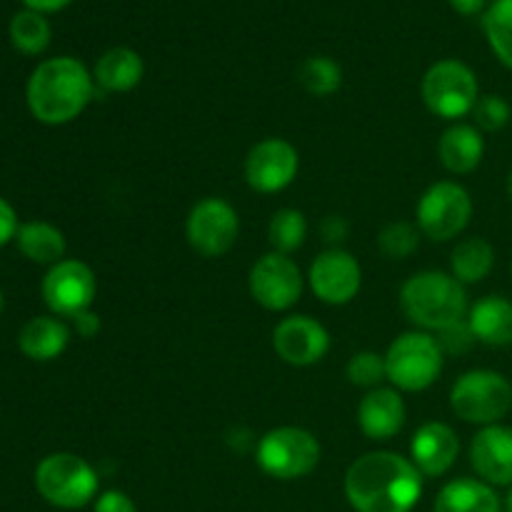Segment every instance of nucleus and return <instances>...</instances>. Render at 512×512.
I'll return each mask as SVG.
<instances>
[{"label":"nucleus","mask_w":512,"mask_h":512,"mask_svg":"<svg viewBox=\"0 0 512 512\" xmlns=\"http://www.w3.org/2000/svg\"><path fill=\"white\" fill-rule=\"evenodd\" d=\"M345 495L355 512H410L423 495V473L393 450H375L345 473Z\"/></svg>","instance_id":"obj_1"},{"label":"nucleus","mask_w":512,"mask_h":512,"mask_svg":"<svg viewBox=\"0 0 512 512\" xmlns=\"http://www.w3.org/2000/svg\"><path fill=\"white\" fill-rule=\"evenodd\" d=\"M95 80L78 58L60 55L40 63L25 88L28 108L45 125H65L93 100Z\"/></svg>","instance_id":"obj_2"},{"label":"nucleus","mask_w":512,"mask_h":512,"mask_svg":"<svg viewBox=\"0 0 512 512\" xmlns=\"http://www.w3.org/2000/svg\"><path fill=\"white\" fill-rule=\"evenodd\" d=\"M400 308L413 325L440 333L448 325L468 318V293L453 275L425 270L403 285Z\"/></svg>","instance_id":"obj_3"},{"label":"nucleus","mask_w":512,"mask_h":512,"mask_svg":"<svg viewBox=\"0 0 512 512\" xmlns=\"http://www.w3.org/2000/svg\"><path fill=\"white\" fill-rule=\"evenodd\" d=\"M35 488L45 503L63 510L85 508L98 493V473L75 453H53L35 468Z\"/></svg>","instance_id":"obj_4"},{"label":"nucleus","mask_w":512,"mask_h":512,"mask_svg":"<svg viewBox=\"0 0 512 512\" xmlns=\"http://www.w3.org/2000/svg\"><path fill=\"white\" fill-rule=\"evenodd\" d=\"M445 353L438 340L423 330H413L393 340L385 353V370L388 380L405 393L428 390L443 373Z\"/></svg>","instance_id":"obj_5"},{"label":"nucleus","mask_w":512,"mask_h":512,"mask_svg":"<svg viewBox=\"0 0 512 512\" xmlns=\"http://www.w3.org/2000/svg\"><path fill=\"white\" fill-rule=\"evenodd\" d=\"M450 408L470 425H498L512 408V385L495 370H470L455 380Z\"/></svg>","instance_id":"obj_6"},{"label":"nucleus","mask_w":512,"mask_h":512,"mask_svg":"<svg viewBox=\"0 0 512 512\" xmlns=\"http://www.w3.org/2000/svg\"><path fill=\"white\" fill-rule=\"evenodd\" d=\"M320 463V443L310 430L283 425L265 433L258 443V465L278 480H298Z\"/></svg>","instance_id":"obj_7"},{"label":"nucleus","mask_w":512,"mask_h":512,"mask_svg":"<svg viewBox=\"0 0 512 512\" xmlns=\"http://www.w3.org/2000/svg\"><path fill=\"white\" fill-rule=\"evenodd\" d=\"M423 100L438 118H465L480 100L478 78L463 60H438L423 78Z\"/></svg>","instance_id":"obj_8"},{"label":"nucleus","mask_w":512,"mask_h":512,"mask_svg":"<svg viewBox=\"0 0 512 512\" xmlns=\"http://www.w3.org/2000/svg\"><path fill=\"white\" fill-rule=\"evenodd\" d=\"M470 215H473V198L463 185L453 180L430 185L418 200V225L423 235L435 243L458 238L468 228Z\"/></svg>","instance_id":"obj_9"},{"label":"nucleus","mask_w":512,"mask_h":512,"mask_svg":"<svg viewBox=\"0 0 512 512\" xmlns=\"http://www.w3.org/2000/svg\"><path fill=\"white\" fill-rule=\"evenodd\" d=\"M240 220L233 205L223 198H203L193 205L185 223L190 248L203 258H220L235 245Z\"/></svg>","instance_id":"obj_10"},{"label":"nucleus","mask_w":512,"mask_h":512,"mask_svg":"<svg viewBox=\"0 0 512 512\" xmlns=\"http://www.w3.org/2000/svg\"><path fill=\"white\" fill-rule=\"evenodd\" d=\"M98 293V280L83 260H60L43 278V300L50 313L70 318L85 313Z\"/></svg>","instance_id":"obj_11"},{"label":"nucleus","mask_w":512,"mask_h":512,"mask_svg":"<svg viewBox=\"0 0 512 512\" xmlns=\"http://www.w3.org/2000/svg\"><path fill=\"white\" fill-rule=\"evenodd\" d=\"M250 295L265 310H288L300 300L305 288V278L298 263L283 253H268L250 270Z\"/></svg>","instance_id":"obj_12"},{"label":"nucleus","mask_w":512,"mask_h":512,"mask_svg":"<svg viewBox=\"0 0 512 512\" xmlns=\"http://www.w3.org/2000/svg\"><path fill=\"white\" fill-rule=\"evenodd\" d=\"M300 155L283 138L260 140L245 158V180L258 193H280L295 180Z\"/></svg>","instance_id":"obj_13"},{"label":"nucleus","mask_w":512,"mask_h":512,"mask_svg":"<svg viewBox=\"0 0 512 512\" xmlns=\"http://www.w3.org/2000/svg\"><path fill=\"white\" fill-rule=\"evenodd\" d=\"M310 288L325 305H348L363 285V270L348 250L330 248L310 265Z\"/></svg>","instance_id":"obj_14"},{"label":"nucleus","mask_w":512,"mask_h":512,"mask_svg":"<svg viewBox=\"0 0 512 512\" xmlns=\"http://www.w3.org/2000/svg\"><path fill=\"white\" fill-rule=\"evenodd\" d=\"M273 348L283 363L308 368L328 355L330 335L310 315H290L275 325Z\"/></svg>","instance_id":"obj_15"},{"label":"nucleus","mask_w":512,"mask_h":512,"mask_svg":"<svg viewBox=\"0 0 512 512\" xmlns=\"http://www.w3.org/2000/svg\"><path fill=\"white\" fill-rule=\"evenodd\" d=\"M470 463L480 480L498 488L512 485V428L488 425L470 443Z\"/></svg>","instance_id":"obj_16"},{"label":"nucleus","mask_w":512,"mask_h":512,"mask_svg":"<svg viewBox=\"0 0 512 512\" xmlns=\"http://www.w3.org/2000/svg\"><path fill=\"white\" fill-rule=\"evenodd\" d=\"M458 453V435L445 423H425L410 443V460L425 478H440L448 473L458 460Z\"/></svg>","instance_id":"obj_17"},{"label":"nucleus","mask_w":512,"mask_h":512,"mask_svg":"<svg viewBox=\"0 0 512 512\" xmlns=\"http://www.w3.org/2000/svg\"><path fill=\"white\" fill-rule=\"evenodd\" d=\"M403 398L393 388H375L360 400L358 405V423L360 430L370 440H390L403 430L405 425Z\"/></svg>","instance_id":"obj_18"},{"label":"nucleus","mask_w":512,"mask_h":512,"mask_svg":"<svg viewBox=\"0 0 512 512\" xmlns=\"http://www.w3.org/2000/svg\"><path fill=\"white\" fill-rule=\"evenodd\" d=\"M440 163L445 170L455 175H468L483 163L485 155V138L475 125L455 123L443 133L438 143Z\"/></svg>","instance_id":"obj_19"},{"label":"nucleus","mask_w":512,"mask_h":512,"mask_svg":"<svg viewBox=\"0 0 512 512\" xmlns=\"http://www.w3.org/2000/svg\"><path fill=\"white\" fill-rule=\"evenodd\" d=\"M143 73V58L133 48L118 45L100 55L93 70V80L103 93H130L140 85Z\"/></svg>","instance_id":"obj_20"},{"label":"nucleus","mask_w":512,"mask_h":512,"mask_svg":"<svg viewBox=\"0 0 512 512\" xmlns=\"http://www.w3.org/2000/svg\"><path fill=\"white\" fill-rule=\"evenodd\" d=\"M468 323L475 340L490 348L512 343V303L503 295H488L468 310Z\"/></svg>","instance_id":"obj_21"},{"label":"nucleus","mask_w":512,"mask_h":512,"mask_svg":"<svg viewBox=\"0 0 512 512\" xmlns=\"http://www.w3.org/2000/svg\"><path fill=\"white\" fill-rule=\"evenodd\" d=\"M70 343V330L63 320L38 315L28 320L18 335V345L25 358L35 363H48V360L60 358Z\"/></svg>","instance_id":"obj_22"},{"label":"nucleus","mask_w":512,"mask_h":512,"mask_svg":"<svg viewBox=\"0 0 512 512\" xmlns=\"http://www.w3.org/2000/svg\"><path fill=\"white\" fill-rule=\"evenodd\" d=\"M433 512H500V498L493 485L460 478L440 490Z\"/></svg>","instance_id":"obj_23"},{"label":"nucleus","mask_w":512,"mask_h":512,"mask_svg":"<svg viewBox=\"0 0 512 512\" xmlns=\"http://www.w3.org/2000/svg\"><path fill=\"white\" fill-rule=\"evenodd\" d=\"M15 243H18V250L25 258L38 265H50V268L65 260V250H68L65 235L55 225L43 223V220L20 225Z\"/></svg>","instance_id":"obj_24"},{"label":"nucleus","mask_w":512,"mask_h":512,"mask_svg":"<svg viewBox=\"0 0 512 512\" xmlns=\"http://www.w3.org/2000/svg\"><path fill=\"white\" fill-rule=\"evenodd\" d=\"M495 265V250L485 238H465L453 250V278L463 285L480 283L490 275Z\"/></svg>","instance_id":"obj_25"},{"label":"nucleus","mask_w":512,"mask_h":512,"mask_svg":"<svg viewBox=\"0 0 512 512\" xmlns=\"http://www.w3.org/2000/svg\"><path fill=\"white\" fill-rule=\"evenodd\" d=\"M483 30L495 58L512 70V0H493L483 13Z\"/></svg>","instance_id":"obj_26"},{"label":"nucleus","mask_w":512,"mask_h":512,"mask_svg":"<svg viewBox=\"0 0 512 512\" xmlns=\"http://www.w3.org/2000/svg\"><path fill=\"white\" fill-rule=\"evenodd\" d=\"M10 43L23 55H40L50 45V23L43 13L20 10L10 20Z\"/></svg>","instance_id":"obj_27"},{"label":"nucleus","mask_w":512,"mask_h":512,"mask_svg":"<svg viewBox=\"0 0 512 512\" xmlns=\"http://www.w3.org/2000/svg\"><path fill=\"white\" fill-rule=\"evenodd\" d=\"M298 83L303 85L305 93L315 95V98H328V95L338 93L343 85V70L328 55H313L300 63Z\"/></svg>","instance_id":"obj_28"},{"label":"nucleus","mask_w":512,"mask_h":512,"mask_svg":"<svg viewBox=\"0 0 512 512\" xmlns=\"http://www.w3.org/2000/svg\"><path fill=\"white\" fill-rule=\"evenodd\" d=\"M305 238H308V220H305L300 210L283 208L270 218L268 240L275 248V253H295L298 248H303Z\"/></svg>","instance_id":"obj_29"},{"label":"nucleus","mask_w":512,"mask_h":512,"mask_svg":"<svg viewBox=\"0 0 512 512\" xmlns=\"http://www.w3.org/2000/svg\"><path fill=\"white\" fill-rule=\"evenodd\" d=\"M418 228L410 223H390L380 230L378 248L385 258L390 260H405L418 250Z\"/></svg>","instance_id":"obj_30"},{"label":"nucleus","mask_w":512,"mask_h":512,"mask_svg":"<svg viewBox=\"0 0 512 512\" xmlns=\"http://www.w3.org/2000/svg\"><path fill=\"white\" fill-rule=\"evenodd\" d=\"M348 380L358 388L375 390L383 380H388V370H385V355L373 353V350H360L350 358L348 368Z\"/></svg>","instance_id":"obj_31"},{"label":"nucleus","mask_w":512,"mask_h":512,"mask_svg":"<svg viewBox=\"0 0 512 512\" xmlns=\"http://www.w3.org/2000/svg\"><path fill=\"white\" fill-rule=\"evenodd\" d=\"M475 128L485 130V133H498L510 123V103L503 95H483L473 110Z\"/></svg>","instance_id":"obj_32"},{"label":"nucleus","mask_w":512,"mask_h":512,"mask_svg":"<svg viewBox=\"0 0 512 512\" xmlns=\"http://www.w3.org/2000/svg\"><path fill=\"white\" fill-rule=\"evenodd\" d=\"M435 340H438L440 350H443L445 355H463V353H468L475 343H478V340H475L473 328H470L468 318L458 320V323H453V325H448L445 330H440L438 338Z\"/></svg>","instance_id":"obj_33"},{"label":"nucleus","mask_w":512,"mask_h":512,"mask_svg":"<svg viewBox=\"0 0 512 512\" xmlns=\"http://www.w3.org/2000/svg\"><path fill=\"white\" fill-rule=\"evenodd\" d=\"M93 512H138V508H135L130 495H125L123 490H105V493L95 500Z\"/></svg>","instance_id":"obj_34"},{"label":"nucleus","mask_w":512,"mask_h":512,"mask_svg":"<svg viewBox=\"0 0 512 512\" xmlns=\"http://www.w3.org/2000/svg\"><path fill=\"white\" fill-rule=\"evenodd\" d=\"M18 215H15L13 205L8 203V200L0 198V248L3 245H8L10 240L18 235Z\"/></svg>","instance_id":"obj_35"},{"label":"nucleus","mask_w":512,"mask_h":512,"mask_svg":"<svg viewBox=\"0 0 512 512\" xmlns=\"http://www.w3.org/2000/svg\"><path fill=\"white\" fill-rule=\"evenodd\" d=\"M323 238L328 240V243H343L345 238H348V220L343 218V215H328V218L323 220Z\"/></svg>","instance_id":"obj_36"},{"label":"nucleus","mask_w":512,"mask_h":512,"mask_svg":"<svg viewBox=\"0 0 512 512\" xmlns=\"http://www.w3.org/2000/svg\"><path fill=\"white\" fill-rule=\"evenodd\" d=\"M73 325L75 330H78L80 338H93V335H98L100 330V318L95 313H90V310H85V313L75 315Z\"/></svg>","instance_id":"obj_37"},{"label":"nucleus","mask_w":512,"mask_h":512,"mask_svg":"<svg viewBox=\"0 0 512 512\" xmlns=\"http://www.w3.org/2000/svg\"><path fill=\"white\" fill-rule=\"evenodd\" d=\"M448 3L460 15H478L488 10L490 0H448Z\"/></svg>","instance_id":"obj_38"},{"label":"nucleus","mask_w":512,"mask_h":512,"mask_svg":"<svg viewBox=\"0 0 512 512\" xmlns=\"http://www.w3.org/2000/svg\"><path fill=\"white\" fill-rule=\"evenodd\" d=\"M25 8L28 10H35V13H58V10H63L65 5L73 3V0H23Z\"/></svg>","instance_id":"obj_39"},{"label":"nucleus","mask_w":512,"mask_h":512,"mask_svg":"<svg viewBox=\"0 0 512 512\" xmlns=\"http://www.w3.org/2000/svg\"><path fill=\"white\" fill-rule=\"evenodd\" d=\"M505 510L512 512V485H510V490H508V498H505Z\"/></svg>","instance_id":"obj_40"},{"label":"nucleus","mask_w":512,"mask_h":512,"mask_svg":"<svg viewBox=\"0 0 512 512\" xmlns=\"http://www.w3.org/2000/svg\"><path fill=\"white\" fill-rule=\"evenodd\" d=\"M508 195L512 198V170H510V175H508Z\"/></svg>","instance_id":"obj_41"},{"label":"nucleus","mask_w":512,"mask_h":512,"mask_svg":"<svg viewBox=\"0 0 512 512\" xmlns=\"http://www.w3.org/2000/svg\"><path fill=\"white\" fill-rule=\"evenodd\" d=\"M3 305H5V300H3V293H0V315H3Z\"/></svg>","instance_id":"obj_42"}]
</instances>
